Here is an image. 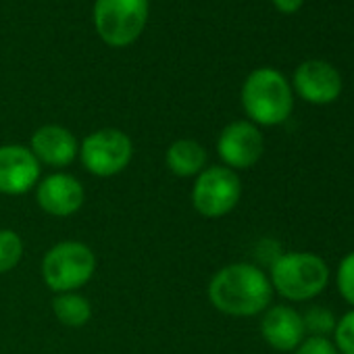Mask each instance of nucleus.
Instances as JSON below:
<instances>
[{
	"label": "nucleus",
	"mask_w": 354,
	"mask_h": 354,
	"mask_svg": "<svg viewBox=\"0 0 354 354\" xmlns=\"http://www.w3.org/2000/svg\"><path fill=\"white\" fill-rule=\"evenodd\" d=\"M273 298V286L263 269L250 263H232L209 281L211 304L230 317H252L265 313Z\"/></svg>",
	"instance_id": "obj_1"
},
{
	"label": "nucleus",
	"mask_w": 354,
	"mask_h": 354,
	"mask_svg": "<svg viewBox=\"0 0 354 354\" xmlns=\"http://www.w3.org/2000/svg\"><path fill=\"white\" fill-rule=\"evenodd\" d=\"M242 106L250 123L265 127L279 125L292 115V88L277 69H254L242 86Z\"/></svg>",
	"instance_id": "obj_2"
},
{
	"label": "nucleus",
	"mask_w": 354,
	"mask_h": 354,
	"mask_svg": "<svg viewBox=\"0 0 354 354\" xmlns=\"http://www.w3.org/2000/svg\"><path fill=\"white\" fill-rule=\"evenodd\" d=\"M273 290L288 300L302 302L319 296L327 281L329 269L325 261L313 252H286L271 263Z\"/></svg>",
	"instance_id": "obj_3"
},
{
	"label": "nucleus",
	"mask_w": 354,
	"mask_h": 354,
	"mask_svg": "<svg viewBox=\"0 0 354 354\" xmlns=\"http://www.w3.org/2000/svg\"><path fill=\"white\" fill-rule=\"evenodd\" d=\"M96 271V257L84 242L67 240L55 244L42 259V279L57 292H77Z\"/></svg>",
	"instance_id": "obj_4"
},
{
	"label": "nucleus",
	"mask_w": 354,
	"mask_h": 354,
	"mask_svg": "<svg viewBox=\"0 0 354 354\" xmlns=\"http://www.w3.org/2000/svg\"><path fill=\"white\" fill-rule=\"evenodd\" d=\"M148 21V0H96L94 26L104 44L123 48L133 44Z\"/></svg>",
	"instance_id": "obj_5"
},
{
	"label": "nucleus",
	"mask_w": 354,
	"mask_h": 354,
	"mask_svg": "<svg viewBox=\"0 0 354 354\" xmlns=\"http://www.w3.org/2000/svg\"><path fill=\"white\" fill-rule=\"evenodd\" d=\"M242 196V182L234 169L225 165L205 167L192 188V205L207 219L230 215Z\"/></svg>",
	"instance_id": "obj_6"
},
{
	"label": "nucleus",
	"mask_w": 354,
	"mask_h": 354,
	"mask_svg": "<svg viewBox=\"0 0 354 354\" xmlns=\"http://www.w3.org/2000/svg\"><path fill=\"white\" fill-rule=\"evenodd\" d=\"M133 156V144L121 129L104 127L86 136L80 146V158L88 173L96 177H113L127 169Z\"/></svg>",
	"instance_id": "obj_7"
},
{
	"label": "nucleus",
	"mask_w": 354,
	"mask_h": 354,
	"mask_svg": "<svg viewBox=\"0 0 354 354\" xmlns=\"http://www.w3.org/2000/svg\"><path fill=\"white\" fill-rule=\"evenodd\" d=\"M265 150V140L261 129L250 121H232L223 127L217 140V152L225 167L230 169H250L254 167Z\"/></svg>",
	"instance_id": "obj_8"
},
{
	"label": "nucleus",
	"mask_w": 354,
	"mask_h": 354,
	"mask_svg": "<svg viewBox=\"0 0 354 354\" xmlns=\"http://www.w3.org/2000/svg\"><path fill=\"white\" fill-rule=\"evenodd\" d=\"M42 165L30 148L19 144L0 146V194L21 196L40 182Z\"/></svg>",
	"instance_id": "obj_9"
},
{
	"label": "nucleus",
	"mask_w": 354,
	"mask_h": 354,
	"mask_svg": "<svg viewBox=\"0 0 354 354\" xmlns=\"http://www.w3.org/2000/svg\"><path fill=\"white\" fill-rule=\"evenodd\" d=\"M86 201L84 186L77 177L69 173H50L36 186L38 207L53 217L75 215Z\"/></svg>",
	"instance_id": "obj_10"
},
{
	"label": "nucleus",
	"mask_w": 354,
	"mask_h": 354,
	"mask_svg": "<svg viewBox=\"0 0 354 354\" xmlns=\"http://www.w3.org/2000/svg\"><path fill=\"white\" fill-rule=\"evenodd\" d=\"M294 90L310 104H329L342 94V75L325 61H304L294 73Z\"/></svg>",
	"instance_id": "obj_11"
},
{
	"label": "nucleus",
	"mask_w": 354,
	"mask_h": 354,
	"mask_svg": "<svg viewBox=\"0 0 354 354\" xmlns=\"http://www.w3.org/2000/svg\"><path fill=\"white\" fill-rule=\"evenodd\" d=\"M30 150L40 165L63 169L75 160V156L80 154V144L67 127L42 125L32 133Z\"/></svg>",
	"instance_id": "obj_12"
},
{
	"label": "nucleus",
	"mask_w": 354,
	"mask_h": 354,
	"mask_svg": "<svg viewBox=\"0 0 354 354\" xmlns=\"http://www.w3.org/2000/svg\"><path fill=\"white\" fill-rule=\"evenodd\" d=\"M261 335L275 350H296L306 335L302 315L288 304L269 306L261 319Z\"/></svg>",
	"instance_id": "obj_13"
},
{
	"label": "nucleus",
	"mask_w": 354,
	"mask_h": 354,
	"mask_svg": "<svg viewBox=\"0 0 354 354\" xmlns=\"http://www.w3.org/2000/svg\"><path fill=\"white\" fill-rule=\"evenodd\" d=\"M207 158L205 146L190 138L175 140L165 152V165L177 177H196L205 169Z\"/></svg>",
	"instance_id": "obj_14"
},
{
	"label": "nucleus",
	"mask_w": 354,
	"mask_h": 354,
	"mask_svg": "<svg viewBox=\"0 0 354 354\" xmlns=\"http://www.w3.org/2000/svg\"><path fill=\"white\" fill-rule=\"evenodd\" d=\"M55 317L67 327H82L92 319V304L86 296L77 292L57 294L53 300Z\"/></svg>",
	"instance_id": "obj_15"
},
{
	"label": "nucleus",
	"mask_w": 354,
	"mask_h": 354,
	"mask_svg": "<svg viewBox=\"0 0 354 354\" xmlns=\"http://www.w3.org/2000/svg\"><path fill=\"white\" fill-rule=\"evenodd\" d=\"M24 259V240L13 230H0V273L13 271Z\"/></svg>",
	"instance_id": "obj_16"
},
{
	"label": "nucleus",
	"mask_w": 354,
	"mask_h": 354,
	"mask_svg": "<svg viewBox=\"0 0 354 354\" xmlns=\"http://www.w3.org/2000/svg\"><path fill=\"white\" fill-rule=\"evenodd\" d=\"M302 323H304V331L317 337H325L329 331L335 329L337 319L333 317L331 310L323 308V306H310L304 315H302Z\"/></svg>",
	"instance_id": "obj_17"
},
{
	"label": "nucleus",
	"mask_w": 354,
	"mask_h": 354,
	"mask_svg": "<svg viewBox=\"0 0 354 354\" xmlns=\"http://www.w3.org/2000/svg\"><path fill=\"white\" fill-rule=\"evenodd\" d=\"M333 337H335V348L339 354H354V310L337 319Z\"/></svg>",
	"instance_id": "obj_18"
},
{
	"label": "nucleus",
	"mask_w": 354,
	"mask_h": 354,
	"mask_svg": "<svg viewBox=\"0 0 354 354\" xmlns=\"http://www.w3.org/2000/svg\"><path fill=\"white\" fill-rule=\"evenodd\" d=\"M335 279H337V290H339L342 298L354 306V250L339 261Z\"/></svg>",
	"instance_id": "obj_19"
},
{
	"label": "nucleus",
	"mask_w": 354,
	"mask_h": 354,
	"mask_svg": "<svg viewBox=\"0 0 354 354\" xmlns=\"http://www.w3.org/2000/svg\"><path fill=\"white\" fill-rule=\"evenodd\" d=\"M294 354H339L335 344L329 342L327 337H317V335H308L300 342V346L296 348Z\"/></svg>",
	"instance_id": "obj_20"
},
{
	"label": "nucleus",
	"mask_w": 354,
	"mask_h": 354,
	"mask_svg": "<svg viewBox=\"0 0 354 354\" xmlns=\"http://www.w3.org/2000/svg\"><path fill=\"white\" fill-rule=\"evenodd\" d=\"M273 5L279 13L283 15H292L296 11H300V7L304 5V0H273Z\"/></svg>",
	"instance_id": "obj_21"
}]
</instances>
